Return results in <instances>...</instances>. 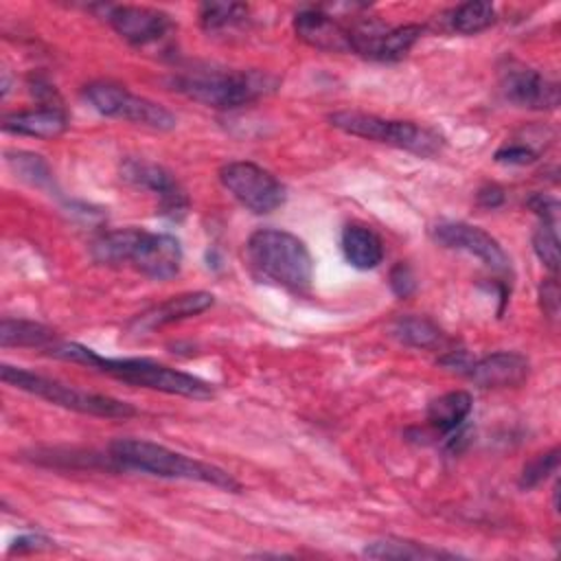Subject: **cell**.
<instances>
[{"label":"cell","instance_id":"1","mask_svg":"<svg viewBox=\"0 0 561 561\" xmlns=\"http://www.w3.org/2000/svg\"><path fill=\"white\" fill-rule=\"evenodd\" d=\"M48 355L75 364H83L88 368H96L114 379H121L131 386H142L151 390H160L167 394H180L188 399H210L215 394L213 386L195 375L169 368L147 357H103L92 348L77 342H53Z\"/></svg>","mask_w":561,"mask_h":561},{"label":"cell","instance_id":"2","mask_svg":"<svg viewBox=\"0 0 561 561\" xmlns=\"http://www.w3.org/2000/svg\"><path fill=\"white\" fill-rule=\"evenodd\" d=\"M90 256L101 265H131L153 280H169L180 272L182 245L164 232L116 228L90 243Z\"/></svg>","mask_w":561,"mask_h":561},{"label":"cell","instance_id":"3","mask_svg":"<svg viewBox=\"0 0 561 561\" xmlns=\"http://www.w3.org/2000/svg\"><path fill=\"white\" fill-rule=\"evenodd\" d=\"M116 469H134L160 478L173 480H195L204 484H213L226 491H239L241 484L221 467L210 462L188 458L180 451H173L164 445L142 440V438H118L110 443L107 449Z\"/></svg>","mask_w":561,"mask_h":561},{"label":"cell","instance_id":"4","mask_svg":"<svg viewBox=\"0 0 561 561\" xmlns=\"http://www.w3.org/2000/svg\"><path fill=\"white\" fill-rule=\"evenodd\" d=\"M276 85L278 79L270 72L234 68H197L173 79L178 92L215 110L243 107L267 96Z\"/></svg>","mask_w":561,"mask_h":561},{"label":"cell","instance_id":"5","mask_svg":"<svg viewBox=\"0 0 561 561\" xmlns=\"http://www.w3.org/2000/svg\"><path fill=\"white\" fill-rule=\"evenodd\" d=\"M248 261L256 274L294 291H305L313 278V259L302 239L287 230L261 228L250 234Z\"/></svg>","mask_w":561,"mask_h":561},{"label":"cell","instance_id":"6","mask_svg":"<svg viewBox=\"0 0 561 561\" xmlns=\"http://www.w3.org/2000/svg\"><path fill=\"white\" fill-rule=\"evenodd\" d=\"M329 123L344 134L399 147L421 158H432L443 149V136L438 131L416 125L412 121H390L366 112L342 110L333 112L329 116Z\"/></svg>","mask_w":561,"mask_h":561},{"label":"cell","instance_id":"7","mask_svg":"<svg viewBox=\"0 0 561 561\" xmlns=\"http://www.w3.org/2000/svg\"><path fill=\"white\" fill-rule=\"evenodd\" d=\"M0 375H2L4 383L20 388L24 392H31V394L46 399L55 405H61L66 410H75L79 414L103 416V419H129L136 414V410L121 399H114L107 394H96V392H85V390L66 386L61 381L42 377L37 373L24 370L20 366L2 364Z\"/></svg>","mask_w":561,"mask_h":561},{"label":"cell","instance_id":"8","mask_svg":"<svg viewBox=\"0 0 561 561\" xmlns=\"http://www.w3.org/2000/svg\"><path fill=\"white\" fill-rule=\"evenodd\" d=\"M85 101L103 116L129 121L149 129L167 131L175 127V116L164 105L129 92L125 85L112 81H92L83 90Z\"/></svg>","mask_w":561,"mask_h":561},{"label":"cell","instance_id":"9","mask_svg":"<svg viewBox=\"0 0 561 561\" xmlns=\"http://www.w3.org/2000/svg\"><path fill=\"white\" fill-rule=\"evenodd\" d=\"M221 186L248 210L267 215L285 204L287 191L283 182L263 167L245 160L228 162L219 169Z\"/></svg>","mask_w":561,"mask_h":561},{"label":"cell","instance_id":"10","mask_svg":"<svg viewBox=\"0 0 561 561\" xmlns=\"http://www.w3.org/2000/svg\"><path fill=\"white\" fill-rule=\"evenodd\" d=\"M348 28L353 53L377 61H399L412 50V46L423 35V26L419 24H401L394 28H386L373 20H364Z\"/></svg>","mask_w":561,"mask_h":561},{"label":"cell","instance_id":"11","mask_svg":"<svg viewBox=\"0 0 561 561\" xmlns=\"http://www.w3.org/2000/svg\"><path fill=\"white\" fill-rule=\"evenodd\" d=\"M432 239L438 245L473 254L493 272L511 274V259L500 245V241L478 226L465 221H445L432 228Z\"/></svg>","mask_w":561,"mask_h":561},{"label":"cell","instance_id":"12","mask_svg":"<svg viewBox=\"0 0 561 561\" xmlns=\"http://www.w3.org/2000/svg\"><path fill=\"white\" fill-rule=\"evenodd\" d=\"M107 22L112 28L134 46H147L151 42L162 39L173 22L164 11L151 7H134V4H118L107 9Z\"/></svg>","mask_w":561,"mask_h":561},{"label":"cell","instance_id":"13","mask_svg":"<svg viewBox=\"0 0 561 561\" xmlns=\"http://www.w3.org/2000/svg\"><path fill=\"white\" fill-rule=\"evenodd\" d=\"M502 92L511 103L528 110H554L559 105L557 81L526 66H508L502 72Z\"/></svg>","mask_w":561,"mask_h":561},{"label":"cell","instance_id":"14","mask_svg":"<svg viewBox=\"0 0 561 561\" xmlns=\"http://www.w3.org/2000/svg\"><path fill=\"white\" fill-rule=\"evenodd\" d=\"M213 305V294L208 291H184L178 296H171L142 313H138L129 324L127 333L131 335H147L160 327H167L178 320H186L193 316L204 313Z\"/></svg>","mask_w":561,"mask_h":561},{"label":"cell","instance_id":"15","mask_svg":"<svg viewBox=\"0 0 561 561\" xmlns=\"http://www.w3.org/2000/svg\"><path fill=\"white\" fill-rule=\"evenodd\" d=\"M294 31L300 42L324 53H353L351 28L320 9L296 13Z\"/></svg>","mask_w":561,"mask_h":561},{"label":"cell","instance_id":"16","mask_svg":"<svg viewBox=\"0 0 561 561\" xmlns=\"http://www.w3.org/2000/svg\"><path fill=\"white\" fill-rule=\"evenodd\" d=\"M123 178L127 182H131L134 186H142V188L151 191L153 195H158L162 213H169L175 217L178 213H184V208L188 204L186 195H184L182 186L175 182V178L158 164L142 162V160H127L123 164Z\"/></svg>","mask_w":561,"mask_h":561},{"label":"cell","instance_id":"17","mask_svg":"<svg viewBox=\"0 0 561 561\" xmlns=\"http://www.w3.org/2000/svg\"><path fill=\"white\" fill-rule=\"evenodd\" d=\"M530 364L513 351L491 353L467 366V377L480 388H513L526 381Z\"/></svg>","mask_w":561,"mask_h":561},{"label":"cell","instance_id":"18","mask_svg":"<svg viewBox=\"0 0 561 561\" xmlns=\"http://www.w3.org/2000/svg\"><path fill=\"white\" fill-rule=\"evenodd\" d=\"M2 129L9 134L33 138H57L68 129V116L64 107H35L11 112L2 116Z\"/></svg>","mask_w":561,"mask_h":561},{"label":"cell","instance_id":"19","mask_svg":"<svg viewBox=\"0 0 561 561\" xmlns=\"http://www.w3.org/2000/svg\"><path fill=\"white\" fill-rule=\"evenodd\" d=\"M344 259L357 270H373L383 259V243L379 234L364 224H348L342 230Z\"/></svg>","mask_w":561,"mask_h":561},{"label":"cell","instance_id":"20","mask_svg":"<svg viewBox=\"0 0 561 561\" xmlns=\"http://www.w3.org/2000/svg\"><path fill=\"white\" fill-rule=\"evenodd\" d=\"M471 408H473V399L469 392L465 390L445 392L427 405V423L434 432L451 436L465 425L467 416L471 414Z\"/></svg>","mask_w":561,"mask_h":561},{"label":"cell","instance_id":"21","mask_svg":"<svg viewBox=\"0 0 561 561\" xmlns=\"http://www.w3.org/2000/svg\"><path fill=\"white\" fill-rule=\"evenodd\" d=\"M364 554L370 559H451L456 557L454 552H445L440 548H432L427 543H419L412 539H401V537H386V539H377L370 541L364 548Z\"/></svg>","mask_w":561,"mask_h":561},{"label":"cell","instance_id":"22","mask_svg":"<svg viewBox=\"0 0 561 561\" xmlns=\"http://www.w3.org/2000/svg\"><path fill=\"white\" fill-rule=\"evenodd\" d=\"M392 335L414 348H436L443 342V331L425 316H401L392 324Z\"/></svg>","mask_w":561,"mask_h":561},{"label":"cell","instance_id":"23","mask_svg":"<svg viewBox=\"0 0 561 561\" xmlns=\"http://www.w3.org/2000/svg\"><path fill=\"white\" fill-rule=\"evenodd\" d=\"M55 342V333L31 320H15V318H4L0 322V344L4 348L9 346H37V348H48Z\"/></svg>","mask_w":561,"mask_h":561},{"label":"cell","instance_id":"24","mask_svg":"<svg viewBox=\"0 0 561 561\" xmlns=\"http://www.w3.org/2000/svg\"><path fill=\"white\" fill-rule=\"evenodd\" d=\"M250 9L239 2H206L199 7V24L206 33H224L248 22Z\"/></svg>","mask_w":561,"mask_h":561},{"label":"cell","instance_id":"25","mask_svg":"<svg viewBox=\"0 0 561 561\" xmlns=\"http://www.w3.org/2000/svg\"><path fill=\"white\" fill-rule=\"evenodd\" d=\"M495 22V7L491 2H465L449 13L451 31L460 35H476Z\"/></svg>","mask_w":561,"mask_h":561},{"label":"cell","instance_id":"26","mask_svg":"<svg viewBox=\"0 0 561 561\" xmlns=\"http://www.w3.org/2000/svg\"><path fill=\"white\" fill-rule=\"evenodd\" d=\"M7 162L9 167L28 184L33 186H50L53 175L48 164L37 156V153H28V151H9L7 153Z\"/></svg>","mask_w":561,"mask_h":561},{"label":"cell","instance_id":"27","mask_svg":"<svg viewBox=\"0 0 561 561\" xmlns=\"http://www.w3.org/2000/svg\"><path fill=\"white\" fill-rule=\"evenodd\" d=\"M533 250L539 256V261L557 274L559 270V237H557V224L541 221L539 228L533 234Z\"/></svg>","mask_w":561,"mask_h":561},{"label":"cell","instance_id":"28","mask_svg":"<svg viewBox=\"0 0 561 561\" xmlns=\"http://www.w3.org/2000/svg\"><path fill=\"white\" fill-rule=\"evenodd\" d=\"M559 467V449L552 447L550 451H543L539 456H535L522 471L519 476V486L522 489H533L537 484H541L550 473H554Z\"/></svg>","mask_w":561,"mask_h":561},{"label":"cell","instance_id":"29","mask_svg":"<svg viewBox=\"0 0 561 561\" xmlns=\"http://www.w3.org/2000/svg\"><path fill=\"white\" fill-rule=\"evenodd\" d=\"M535 158H537V151L526 142H506L495 151V160L506 164H528Z\"/></svg>","mask_w":561,"mask_h":561},{"label":"cell","instance_id":"30","mask_svg":"<svg viewBox=\"0 0 561 561\" xmlns=\"http://www.w3.org/2000/svg\"><path fill=\"white\" fill-rule=\"evenodd\" d=\"M390 289L399 298H408L416 289V278H414V272L408 263H397L390 270Z\"/></svg>","mask_w":561,"mask_h":561},{"label":"cell","instance_id":"31","mask_svg":"<svg viewBox=\"0 0 561 561\" xmlns=\"http://www.w3.org/2000/svg\"><path fill=\"white\" fill-rule=\"evenodd\" d=\"M528 206L535 215H539L541 221H548V224H559V204L552 199V197H546V195H533L528 199Z\"/></svg>","mask_w":561,"mask_h":561},{"label":"cell","instance_id":"32","mask_svg":"<svg viewBox=\"0 0 561 561\" xmlns=\"http://www.w3.org/2000/svg\"><path fill=\"white\" fill-rule=\"evenodd\" d=\"M539 302L548 318H557L559 313V285L554 278H548L539 287Z\"/></svg>","mask_w":561,"mask_h":561},{"label":"cell","instance_id":"33","mask_svg":"<svg viewBox=\"0 0 561 561\" xmlns=\"http://www.w3.org/2000/svg\"><path fill=\"white\" fill-rule=\"evenodd\" d=\"M48 546H50V539H46L42 535H22L13 541V546L9 548V554L35 552V550H42V548H48Z\"/></svg>","mask_w":561,"mask_h":561},{"label":"cell","instance_id":"34","mask_svg":"<svg viewBox=\"0 0 561 561\" xmlns=\"http://www.w3.org/2000/svg\"><path fill=\"white\" fill-rule=\"evenodd\" d=\"M502 199H504V193H502V188H497V186H484V188H480V193H478V202H480L482 206H486V208L500 206Z\"/></svg>","mask_w":561,"mask_h":561}]
</instances>
